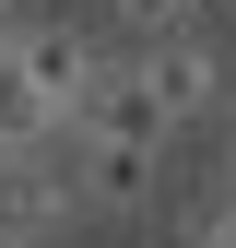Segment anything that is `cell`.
<instances>
[{
	"mask_svg": "<svg viewBox=\"0 0 236 248\" xmlns=\"http://www.w3.org/2000/svg\"><path fill=\"white\" fill-rule=\"evenodd\" d=\"M71 154V189H83V225H142L165 201V142H106V130H59Z\"/></svg>",
	"mask_w": 236,
	"mask_h": 248,
	"instance_id": "1",
	"label": "cell"
},
{
	"mask_svg": "<svg viewBox=\"0 0 236 248\" xmlns=\"http://www.w3.org/2000/svg\"><path fill=\"white\" fill-rule=\"evenodd\" d=\"M130 59H142V95L165 107V130H201V118H224V95H236L213 36H189V24H177V36H142Z\"/></svg>",
	"mask_w": 236,
	"mask_h": 248,
	"instance_id": "2",
	"label": "cell"
},
{
	"mask_svg": "<svg viewBox=\"0 0 236 248\" xmlns=\"http://www.w3.org/2000/svg\"><path fill=\"white\" fill-rule=\"evenodd\" d=\"M83 225V189H71V154L36 142V154H0V236H71Z\"/></svg>",
	"mask_w": 236,
	"mask_h": 248,
	"instance_id": "3",
	"label": "cell"
},
{
	"mask_svg": "<svg viewBox=\"0 0 236 248\" xmlns=\"http://www.w3.org/2000/svg\"><path fill=\"white\" fill-rule=\"evenodd\" d=\"M0 47H12V71H24V83H36V95H47L59 118H71V107H83V83H95V59H106L95 36H83V24H36V12H24V24H12V36H0Z\"/></svg>",
	"mask_w": 236,
	"mask_h": 248,
	"instance_id": "4",
	"label": "cell"
},
{
	"mask_svg": "<svg viewBox=\"0 0 236 248\" xmlns=\"http://www.w3.org/2000/svg\"><path fill=\"white\" fill-rule=\"evenodd\" d=\"M71 130H106V142H177V130H165V107L142 95V59H95V83H83Z\"/></svg>",
	"mask_w": 236,
	"mask_h": 248,
	"instance_id": "5",
	"label": "cell"
},
{
	"mask_svg": "<svg viewBox=\"0 0 236 248\" xmlns=\"http://www.w3.org/2000/svg\"><path fill=\"white\" fill-rule=\"evenodd\" d=\"M59 130H71V118H59L36 83L12 71V47H0V154H36V142H59Z\"/></svg>",
	"mask_w": 236,
	"mask_h": 248,
	"instance_id": "6",
	"label": "cell"
},
{
	"mask_svg": "<svg viewBox=\"0 0 236 248\" xmlns=\"http://www.w3.org/2000/svg\"><path fill=\"white\" fill-rule=\"evenodd\" d=\"M106 12L130 24V36H177V24H201L213 0H106Z\"/></svg>",
	"mask_w": 236,
	"mask_h": 248,
	"instance_id": "7",
	"label": "cell"
},
{
	"mask_svg": "<svg viewBox=\"0 0 236 248\" xmlns=\"http://www.w3.org/2000/svg\"><path fill=\"white\" fill-rule=\"evenodd\" d=\"M12 24H24V0H0V36H12Z\"/></svg>",
	"mask_w": 236,
	"mask_h": 248,
	"instance_id": "8",
	"label": "cell"
}]
</instances>
